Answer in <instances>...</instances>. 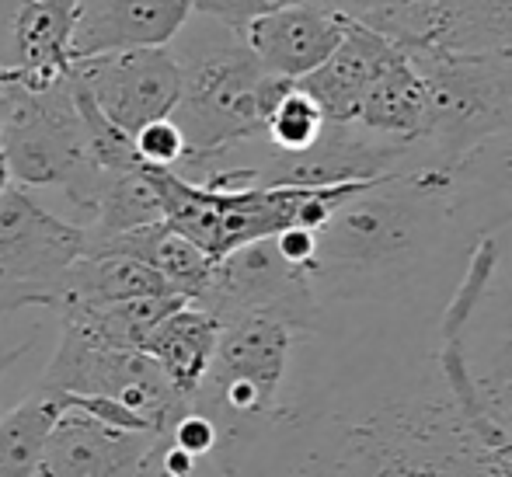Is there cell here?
<instances>
[{"mask_svg":"<svg viewBox=\"0 0 512 477\" xmlns=\"http://www.w3.org/2000/svg\"><path fill=\"white\" fill-rule=\"evenodd\" d=\"M425 84L422 150L429 171H446L478 143L512 133V60L492 53L408 49Z\"/></svg>","mask_w":512,"mask_h":477,"instance_id":"5","label":"cell"},{"mask_svg":"<svg viewBox=\"0 0 512 477\" xmlns=\"http://www.w3.org/2000/svg\"><path fill=\"white\" fill-rule=\"evenodd\" d=\"M446 189L464 227L512 220V133L478 143L446 168Z\"/></svg>","mask_w":512,"mask_h":477,"instance_id":"15","label":"cell"},{"mask_svg":"<svg viewBox=\"0 0 512 477\" xmlns=\"http://www.w3.org/2000/svg\"><path fill=\"white\" fill-rule=\"evenodd\" d=\"M189 14L192 0H77L74 60L115 49L168 46Z\"/></svg>","mask_w":512,"mask_h":477,"instance_id":"13","label":"cell"},{"mask_svg":"<svg viewBox=\"0 0 512 477\" xmlns=\"http://www.w3.org/2000/svg\"><path fill=\"white\" fill-rule=\"evenodd\" d=\"M216 338H220V317H213L196 303H182L147 331L140 349L161 366L171 387L178 390V397L192 404L209 370Z\"/></svg>","mask_w":512,"mask_h":477,"instance_id":"16","label":"cell"},{"mask_svg":"<svg viewBox=\"0 0 512 477\" xmlns=\"http://www.w3.org/2000/svg\"><path fill=\"white\" fill-rule=\"evenodd\" d=\"M345 35V21L317 0H290L265 11L244 28V42L258 56L265 74L300 81L321 67Z\"/></svg>","mask_w":512,"mask_h":477,"instance_id":"12","label":"cell"},{"mask_svg":"<svg viewBox=\"0 0 512 477\" xmlns=\"http://www.w3.org/2000/svg\"><path fill=\"white\" fill-rule=\"evenodd\" d=\"M168 49L182 70V95L171 119L185 136V157L175 171L196 175L237 143L258 140L265 112L290 81L265 74L244 32L199 11L189 14Z\"/></svg>","mask_w":512,"mask_h":477,"instance_id":"2","label":"cell"},{"mask_svg":"<svg viewBox=\"0 0 512 477\" xmlns=\"http://www.w3.org/2000/svg\"><path fill=\"white\" fill-rule=\"evenodd\" d=\"M161 432L122 429L102 422L81 408L63 404L53 432H49L42 471L53 477H115L147 474V460Z\"/></svg>","mask_w":512,"mask_h":477,"instance_id":"11","label":"cell"},{"mask_svg":"<svg viewBox=\"0 0 512 477\" xmlns=\"http://www.w3.org/2000/svg\"><path fill=\"white\" fill-rule=\"evenodd\" d=\"M283 4H290V0H192V11L209 14V18H220L223 25L244 32L258 14L276 11V7H283Z\"/></svg>","mask_w":512,"mask_h":477,"instance_id":"24","label":"cell"},{"mask_svg":"<svg viewBox=\"0 0 512 477\" xmlns=\"http://www.w3.org/2000/svg\"><path fill=\"white\" fill-rule=\"evenodd\" d=\"M460 234L446 171H401L331 206L307 265L317 303L377 300Z\"/></svg>","mask_w":512,"mask_h":477,"instance_id":"1","label":"cell"},{"mask_svg":"<svg viewBox=\"0 0 512 477\" xmlns=\"http://www.w3.org/2000/svg\"><path fill=\"white\" fill-rule=\"evenodd\" d=\"M164 220V202L157 192L154 171L147 164L133 171H122L112 182L98 192L95 206L84 216V234H88V248L108 241L115 234H126L136 230L143 223H157Z\"/></svg>","mask_w":512,"mask_h":477,"instance_id":"19","label":"cell"},{"mask_svg":"<svg viewBox=\"0 0 512 477\" xmlns=\"http://www.w3.org/2000/svg\"><path fill=\"white\" fill-rule=\"evenodd\" d=\"M324 126H328V119H324L321 105L297 81H290L283 88V95L272 101V108L265 112L262 140L276 154H300V150L314 147Z\"/></svg>","mask_w":512,"mask_h":477,"instance_id":"22","label":"cell"},{"mask_svg":"<svg viewBox=\"0 0 512 477\" xmlns=\"http://www.w3.org/2000/svg\"><path fill=\"white\" fill-rule=\"evenodd\" d=\"M133 147L140 164H147V168H178L185 157V136L171 115H161V119H150L147 126L136 129Z\"/></svg>","mask_w":512,"mask_h":477,"instance_id":"23","label":"cell"},{"mask_svg":"<svg viewBox=\"0 0 512 477\" xmlns=\"http://www.w3.org/2000/svg\"><path fill=\"white\" fill-rule=\"evenodd\" d=\"M70 77L129 136L150 119L171 115L182 95V70L168 46L115 49L74 60Z\"/></svg>","mask_w":512,"mask_h":477,"instance_id":"9","label":"cell"},{"mask_svg":"<svg viewBox=\"0 0 512 477\" xmlns=\"http://www.w3.org/2000/svg\"><path fill=\"white\" fill-rule=\"evenodd\" d=\"M192 303L220 321L241 314H272L300 335H314L321 328V303L307 269L279 251L276 234L244 241L213 258L206 286Z\"/></svg>","mask_w":512,"mask_h":477,"instance_id":"6","label":"cell"},{"mask_svg":"<svg viewBox=\"0 0 512 477\" xmlns=\"http://www.w3.org/2000/svg\"><path fill=\"white\" fill-rule=\"evenodd\" d=\"M429 46L512 60V0H436Z\"/></svg>","mask_w":512,"mask_h":477,"instance_id":"18","label":"cell"},{"mask_svg":"<svg viewBox=\"0 0 512 477\" xmlns=\"http://www.w3.org/2000/svg\"><path fill=\"white\" fill-rule=\"evenodd\" d=\"M77 0H0V77L60 81L74 67Z\"/></svg>","mask_w":512,"mask_h":477,"instance_id":"10","label":"cell"},{"mask_svg":"<svg viewBox=\"0 0 512 477\" xmlns=\"http://www.w3.org/2000/svg\"><path fill=\"white\" fill-rule=\"evenodd\" d=\"M11 182H14V178H11V168H7L4 154H0V195H4V189H7Z\"/></svg>","mask_w":512,"mask_h":477,"instance_id":"26","label":"cell"},{"mask_svg":"<svg viewBox=\"0 0 512 477\" xmlns=\"http://www.w3.org/2000/svg\"><path fill=\"white\" fill-rule=\"evenodd\" d=\"M63 411L56 390L35 387L32 397L0 415V477H32L42 471L49 432Z\"/></svg>","mask_w":512,"mask_h":477,"instance_id":"20","label":"cell"},{"mask_svg":"<svg viewBox=\"0 0 512 477\" xmlns=\"http://www.w3.org/2000/svg\"><path fill=\"white\" fill-rule=\"evenodd\" d=\"M356 122L391 140L418 143L425 129V84L411 63L408 49H398L366 84Z\"/></svg>","mask_w":512,"mask_h":477,"instance_id":"17","label":"cell"},{"mask_svg":"<svg viewBox=\"0 0 512 477\" xmlns=\"http://www.w3.org/2000/svg\"><path fill=\"white\" fill-rule=\"evenodd\" d=\"M0 95H4L0 154L11 168V178L25 189H63L88 216L98 192L112 178L102 175L91 161L88 129L77 108L70 74L49 84L0 77Z\"/></svg>","mask_w":512,"mask_h":477,"instance_id":"3","label":"cell"},{"mask_svg":"<svg viewBox=\"0 0 512 477\" xmlns=\"http://www.w3.org/2000/svg\"><path fill=\"white\" fill-rule=\"evenodd\" d=\"M0 126H4V95H0Z\"/></svg>","mask_w":512,"mask_h":477,"instance_id":"27","label":"cell"},{"mask_svg":"<svg viewBox=\"0 0 512 477\" xmlns=\"http://www.w3.org/2000/svg\"><path fill=\"white\" fill-rule=\"evenodd\" d=\"M39 387L70 390V394H105L129 404L150 422V429L164 432L189 401L178 397L164 370L143 349H115V345H95L77 335L60 331V345L53 363L46 366Z\"/></svg>","mask_w":512,"mask_h":477,"instance_id":"8","label":"cell"},{"mask_svg":"<svg viewBox=\"0 0 512 477\" xmlns=\"http://www.w3.org/2000/svg\"><path fill=\"white\" fill-rule=\"evenodd\" d=\"M349 25H363L401 49L429 46L436 32V0H317Z\"/></svg>","mask_w":512,"mask_h":477,"instance_id":"21","label":"cell"},{"mask_svg":"<svg viewBox=\"0 0 512 477\" xmlns=\"http://www.w3.org/2000/svg\"><path fill=\"white\" fill-rule=\"evenodd\" d=\"M398 42L384 39L380 32L345 21V35L335 46V53L314 67L307 77H300V88L321 105L328 122H352L359 112L366 84L380 74L387 60L398 53Z\"/></svg>","mask_w":512,"mask_h":477,"instance_id":"14","label":"cell"},{"mask_svg":"<svg viewBox=\"0 0 512 477\" xmlns=\"http://www.w3.org/2000/svg\"><path fill=\"white\" fill-rule=\"evenodd\" d=\"M28 349H32V342H21V345H14V349H4V345H0V377H4V373L11 370V363H18Z\"/></svg>","mask_w":512,"mask_h":477,"instance_id":"25","label":"cell"},{"mask_svg":"<svg viewBox=\"0 0 512 477\" xmlns=\"http://www.w3.org/2000/svg\"><path fill=\"white\" fill-rule=\"evenodd\" d=\"M84 251V223L49 213L25 185H7L0 195V317L21 307H39L56 276Z\"/></svg>","mask_w":512,"mask_h":477,"instance_id":"7","label":"cell"},{"mask_svg":"<svg viewBox=\"0 0 512 477\" xmlns=\"http://www.w3.org/2000/svg\"><path fill=\"white\" fill-rule=\"evenodd\" d=\"M300 331L272 314H241L220 321L213 359L199 383L192 408L213 418L220 432V453L244 446L279 422V397H283L286 366Z\"/></svg>","mask_w":512,"mask_h":477,"instance_id":"4","label":"cell"}]
</instances>
